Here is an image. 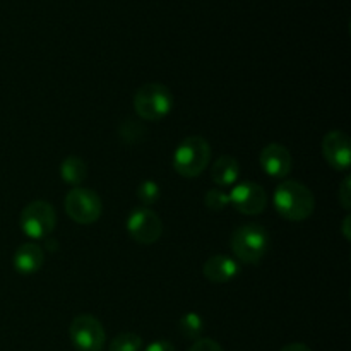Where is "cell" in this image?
<instances>
[{"label": "cell", "instance_id": "1", "mask_svg": "<svg viewBox=\"0 0 351 351\" xmlns=\"http://www.w3.org/2000/svg\"><path fill=\"white\" fill-rule=\"evenodd\" d=\"M274 208L288 221H304L315 209V197L311 189L297 180H283L274 191Z\"/></svg>", "mask_w": 351, "mask_h": 351}, {"label": "cell", "instance_id": "2", "mask_svg": "<svg viewBox=\"0 0 351 351\" xmlns=\"http://www.w3.org/2000/svg\"><path fill=\"white\" fill-rule=\"evenodd\" d=\"M233 254L243 264H257L269 250V235L263 225L249 223L232 233L230 239Z\"/></svg>", "mask_w": 351, "mask_h": 351}, {"label": "cell", "instance_id": "3", "mask_svg": "<svg viewBox=\"0 0 351 351\" xmlns=\"http://www.w3.org/2000/svg\"><path fill=\"white\" fill-rule=\"evenodd\" d=\"M132 103L139 119L146 122H160L173 108V96L167 86L160 82H147L137 89Z\"/></svg>", "mask_w": 351, "mask_h": 351}, {"label": "cell", "instance_id": "4", "mask_svg": "<svg viewBox=\"0 0 351 351\" xmlns=\"http://www.w3.org/2000/svg\"><path fill=\"white\" fill-rule=\"evenodd\" d=\"M211 160V147L201 136H189L173 153V168L180 177L195 178L206 170Z\"/></svg>", "mask_w": 351, "mask_h": 351}, {"label": "cell", "instance_id": "5", "mask_svg": "<svg viewBox=\"0 0 351 351\" xmlns=\"http://www.w3.org/2000/svg\"><path fill=\"white\" fill-rule=\"evenodd\" d=\"M19 225L24 235L29 239H47L57 225V213L50 202L33 201L21 211Z\"/></svg>", "mask_w": 351, "mask_h": 351}, {"label": "cell", "instance_id": "6", "mask_svg": "<svg viewBox=\"0 0 351 351\" xmlns=\"http://www.w3.org/2000/svg\"><path fill=\"white\" fill-rule=\"evenodd\" d=\"M65 213L72 221L79 225H91L99 219L103 213V204L99 195L91 189L74 187L65 195Z\"/></svg>", "mask_w": 351, "mask_h": 351}, {"label": "cell", "instance_id": "7", "mask_svg": "<svg viewBox=\"0 0 351 351\" xmlns=\"http://www.w3.org/2000/svg\"><path fill=\"white\" fill-rule=\"evenodd\" d=\"M71 341L77 351H101L105 348L106 332L101 322L91 314H81L71 322Z\"/></svg>", "mask_w": 351, "mask_h": 351}, {"label": "cell", "instance_id": "8", "mask_svg": "<svg viewBox=\"0 0 351 351\" xmlns=\"http://www.w3.org/2000/svg\"><path fill=\"white\" fill-rule=\"evenodd\" d=\"M127 232L134 242L141 245H153L163 233V223L153 209L141 206L130 211L127 218Z\"/></svg>", "mask_w": 351, "mask_h": 351}, {"label": "cell", "instance_id": "9", "mask_svg": "<svg viewBox=\"0 0 351 351\" xmlns=\"http://www.w3.org/2000/svg\"><path fill=\"white\" fill-rule=\"evenodd\" d=\"M230 204L245 216H256L266 209L267 194L256 182H240L228 194Z\"/></svg>", "mask_w": 351, "mask_h": 351}, {"label": "cell", "instance_id": "10", "mask_svg": "<svg viewBox=\"0 0 351 351\" xmlns=\"http://www.w3.org/2000/svg\"><path fill=\"white\" fill-rule=\"evenodd\" d=\"M322 156L335 170L345 171L351 167V143L343 130H331L322 139Z\"/></svg>", "mask_w": 351, "mask_h": 351}, {"label": "cell", "instance_id": "11", "mask_svg": "<svg viewBox=\"0 0 351 351\" xmlns=\"http://www.w3.org/2000/svg\"><path fill=\"white\" fill-rule=\"evenodd\" d=\"M259 163L263 170L266 171L269 177L274 178H287L290 175L291 168H293V160L288 151L287 146L283 144H267L259 154Z\"/></svg>", "mask_w": 351, "mask_h": 351}, {"label": "cell", "instance_id": "12", "mask_svg": "<svg viewBox=\"0 0 351 351\" xmlns=\"http://www.w3.org/2000/svg\"><path fill=\"white\" fill-rule=\"evenodd\" d=\"M202 274L211 283H228L240 274V264L239 261L226 256V254H218V256H213L206 261L204 266H202Z\"/></svg>", "mask_w": 351, "mask_h": 351}, {"label": "cell", "instance_id": "13", "mask_svg": "<svg viewBox=\"0 0 351 351\" xmlns=\"http://www.w3.org/2000/svg\"><path fill=\"white\" fill-rule=\"evenodd\" d=\"M45 263L43 249L36 243H23L14 254V269L19 274H34Z\"/></svg>", "mask_w": 351, "mask_h": 351}, {"label": "cell", "instance_id": "14", "mask_svg": "<svg viewBox=\"0 0 351 351\" xmlns=\"http://www.w3.org/2000/svg\"><path fill=\"white\" fill-rule=\"evenodd\" d=\"M240 177V165L237 158L228 156H219L218 160L213 163L211 168V178L218 187H230L235 184Z\"/></svg>", "mask_w": 351, "mask_h": 351}, {"label": "cell", "instance_id": "15", "mask_svg": "<svg viewBox=\"0 0 351 351\" xmlns=\"http://www.w3.org/2000/svg\"><path fill=\"white\" fill-rule=\"evenodd\" d=\"M60 177L65 184L79 187L88 177V165L79 156H69L60 165Z\"/></svg>", "mask_w": 351, "mask_h": 351}, {"label": "cell", "instance_id": "16", "mask_svg": "<svg viewBox=\"0 0 351 351\" xmlns=\"http://www.w3.org/2000/svg\"><path fill=\"white\" fill-rule=\"evenodd\" d=\"M178 328H180L184 338L195 341V339L201 338L202 331H204V321L197 312H187L178 322Z\"/></svg>", "mask_w": 351, "mask_h": 351}, {"label": "cell", "instance_id": "17", "mask_svg": "<svg viewBox=\"0 0 351 351\" xmlns=\"http://www.w3.org/2000/svg\"><path fill=\"white\" fill-rule=\"evenodd\" d=\"M143 338L136 332H120L110 341L108 351H141Z\"/></svg>", "mask_w": 351, "mask_h": 351}, {"label": "cell", "instance_id": "18", "mask_svg": "<svg viewBox=\"0 0 351 351\" xmlns=\"http://www.w3.org/2000/svg\"><path fill=\"white\" fill-rule=\"evenodd\" d=\"M160 195H161L160 185L153 180L143 182V184L137 187V199H139L141 204H143L144 208L156 204L158 199H160Z\"/></svg>", "mask_w": 351, "mask_h": 351}, {"label": "cell", "instance_id": "19", "mask_svg": "<svg viewBox=\"0 0 351 351\" xmlns=\"http://www.w3.org/2000/svg\"><path fill=\"white\" fill-rule=\"evenodd\" d=\"M204 204L211 211H221V209H225L230 204L228 194L225 191H221V189H211V191L206 192Z\"/></svg>", "mask_w": 351, "mask_h": 351}, {"label": "cell", "instance_id": "20", "mask_svg": "<svg viewBox=\"0 0 351 351\" xmlns=\"http://www.w3.org/2000/svg\"><path fill=\"white\" fill-rule=\"evenodd\" d=\"M338 201H339V204L343 206V209L350 211V208H351V178L350 177H345L343 178L341 184H339Z\"/></svg>", "mask_w": 351, "mask_h": 351}, {"label": "cell", "instance_id": "21", "mask_svg": "<svg viewBox=\"0 0 351 351\" xmlns=\"http://www.w3.org/2000/svg\"><path fill=\"white\" fill-rule=\"evenodd\" d=\"M189 351H223L221 345L211 338H199L195 339L194 345L189 348Z\"/></svg>", "mask_w": 351, "mask_h": 351}, {"label": "cell", "instance_id": "22", "mask_svg": "<svg viewBox=\"0 0 351 351\" xmlns=\"http://www.w3.org/2000/svg\"><path fill=\"white\" fill-rule=\"evenodd\" d=\"M144 351H175V346L167 339H156V341L149 343Z\"/></svg>", "mask_w": 351, "mask_h": 351}, {"label": "cell", "instance_id": "23", "mask_svg": "<svg viewBox=\"0 0 351 351\" xmlns=\"http://www.w3.org/2000/svg\"><path fill=\"white\" fill-rule=\"evenodd\" d=\"M281 351H312L307 345L304 343H291V345H287Z\"/></svg>", "mask_w": 351, "mask_h": 351}, {"label": "cell", "instance_id": "24", "mask_svg": "<svg viewBox=\"0 0 351 351\" xmlns=\"http://www.w3.org/2000/svg\"><path fill=\"white\" fill-rule=\"evenodd\" d=\"M132 129H137V130H139V136H144V130H141V129H143V127H141L139 123L132 122ZM120 134H122V137L130 136V134H132V143H136V139H134V136H136V132H134V130H130V132H120Z\"/></svg>", "mask_w": 351, "mask_h": 351}, {"label": "cell", "instance_id": "25", "mask_svg": "<svg viewBox=\"0 0 351 351\" xmlns=\"http://www.w3.org/2000/svg\"><path fill=\"white\" fill-rule=\"evenodd\" d=\"M343 235H345L346 240H350V216H346L345 223H343Z\"/></svg>", "mask_w": 351, "mask_h": 351}]
</instances>
